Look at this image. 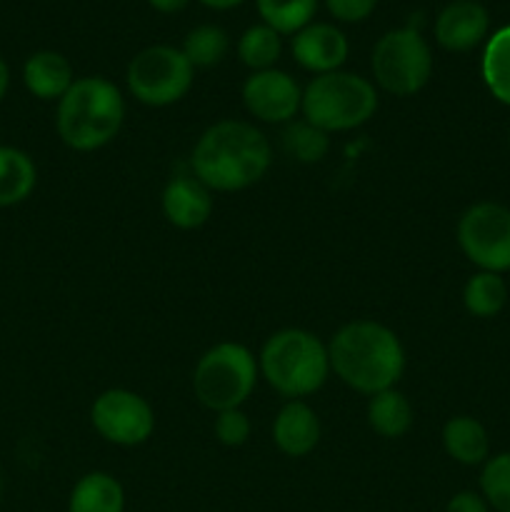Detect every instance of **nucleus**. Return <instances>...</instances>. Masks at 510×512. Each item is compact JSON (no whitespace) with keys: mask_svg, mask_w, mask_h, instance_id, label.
I'll list each match as a JSON object with an SVG mask.
<instances>
[{"mask_svg":"<svg viewBox=\"0 0 510 512\" xmlns=\"http://www.w3.org/2000/svg\"><path fill=\"white\" fill-rule=\"evenodd\" d=\"M273 148L260 128L245 120H220L195 143L190 170L215 193L245 190L265 178Z\"/></svg>","mask_w":510,"mask_h":512,"instance_id":"1","label":"nucleus"},{"mask_svg":"<svg viewBox=\"0 0 510 512\" xmlns=\"http://www.w3.org/2000/svg\"><path fill=\"white\" fill-rule=\"evenodd\" d=\"M330 373L363 395L395 388L405 370V350L398 335L375 320H353L328 345Z\"/></svg>","mask_w":510,"mask_h":512,"instance_id":"2","label":"nucleus"},{"mask_svg":"<svg viewBox=\"0 0 510 512\" xmlns=\"http://www.w3.org/2000/svg\"><path fill=\"white\" fill-rule=\"evenodd\" d=\"M125 120V100L118 85L103 75L75 78L58 100L55 130L75 153H93L113 143Z\"/></svg>","mask_w":510,"mask_h":512,"instance_id":"3","label":"nucleus"},{"mask_svg":"<svg viewBox=\"0 0 510 512\" xmlns=\"http://www.w3.org/2000/svg\"><path fill=\"white\" fill-rule=\"evenodd\" d=\"M258 368L265 383L283 398H308L323 388L330 375L328 345L308 330H278L265 340Z\"/></svg>","mask_w":510,"mask_h":512,"instance_id":"4","label":"nucleus"},{"mask_svg":"<svg viewBox=\"0 0 510 512\" xmlns=\"http://www.w3.org/2000/svg\"><path fill=\"white\" fill-rule=\"evenodd\" d=\"M305 120L325 133H348L368 123L378 110V90L368 78L345 70L315 75L303 90Z\"/></svg>","mask_w":510,"mask_h":512,"instance_id":"5","label":"nucleus"},{"mask_svg":"<svg viewBox=\"0 0 510 512\" xmlns=\"http://www.w3.org/2000/svg\"><path fill=\"white\" fill-rule=\"evenodd\" d=\"M258 375V360L245 345L218 343L195 365V398L213 413L240 408L253 395Z\"/></svg>","mask_w":510,"mask_h":512,"instance_id":"6","label":"nucleus"},{"mask_svg":"<svg viewBox=\"0 0 510 512\" xmlns=\"http://www.w3.org/2000/svg\"><path fill=\"white\" fill-rule=\"evenodd\" d=\"M370 70L385 93L395 98H410L428 85L433 75V50L418 28L388 30L375 43L370 55Z\"/></svg>","mask_w":510,"mask_h":512,"instance_id":"7","label":"nucleus"},{"mask_svg":"<svg viewBox=\"0 0 510 512\" xmlns=\"http://www.w3.org/2000/svg\"><path fill=\"white\" fill-rule=\"evenodd\" d=\"M195 68L183 50L173 45L143 48L128 65L125 83L130 95L148 108H168L193 88Z\"/></svg>","mask_w":510,"mask_h":512,"instance_id":"8","label":"nucleus"},{"mask_svg":"<svg viewBox=\"0 0 510 512\" xmlns=\"http://www.w3.org/2000/svg\"><path fill=\"white\" fill-rule=\"evenodd\" d=\"M460 250L485 273L510 270V208L500 203H475L460 215L455 228Z\"/></svg>","mask_w":510,"mask_h":512,"instance_id":"9","label":"nucleus"},{"mask_svg":"<svg viewBox=\"0 0 510 512\" xmlns=\"http://www.w3.org/2000/svg\"><path fill=\"white\" fill-rule=\"evenodd\" d=\"M93 428L100 438L120 448H135V445L148 443L155 433V413L143 395L133 390L113 388L105 390L95 398L90 410Z\"/></svg>","mask_w":510,"mask_h":512,"instance_id":"10","label":"nucleus"},{"mask_svg":"<svg viewBox=\"0 0 510 512\" xmlns=\"http://www.w3.org/2000/svg\"><path fill=\"white\" fill-rule=\"evenodd\" d=\"M243 105L263 123L288 125L303 105V90L285 70H258L243 83Z\"/></svg>","mask_w":510,"mask_h":512,"instance_id":"11","label":"nucleus"},{"mask_svg":"<svg viewBox=\"0 0 510 512\" xmlns=\"http://www.w3.org/2000/svg\"><path fill=\"white\" fill-rule=\"evenodd\" d=\"M295 63L315 75L335 73L345 65L350 53L348 38L330 23H310L293 35L290 43Z\"/></svg>","mask_w":510,"mask_h":512,"instance_id":"12","label":"nucleus"},{"mask_svg":"<svg viewBox=\"0 0 510 512\" xmlns=\"http://www.w3.org/2000/svg\"><path fill=\"white\" fill-rule=\"evenodd\" d=\"M490 30V15L478 0H453L435 18V40L448 53L478 48Z\"/></svg>","mask_w":510,"mask_h":512,"instance_id":"13","label":"nucleus"},{"mask_svg":"<svg viewBox=\"0 0 510 512\" xmlns=\"http://www.w3.org/2000/svg\"><path fill=\"white\" fill-rule=\"evenodd\" d=\"M163 215L180 230H195L213 215V190L195 173H175L163 188Z\"/></svg>","mask_w":510,"mask_h":512,"instance_id":"14","label":"nucleus"},{"mask_svg":"<svg viewBox=\"0 0 510 512\" xmlns=\"http://www.w3.org/2000/svg\"><path fill=\"white\" fill-rule=\"evenodd\" d=\"M273 443L288 458H305L320 443V420L303 400H288L275 415Z\"/></svg>","mask_w":510,"mask_h":512,"instance_id":"15","label":"nucleus"},{"mask_svg":"<svg viewBox=\"0 0 510 512\" xmlns=\"http://www.w3.org/2000/svg\"><path fill=\"white\" fill-rule=\"evenodd\" d=\"M23 83L38 100H60L75 83L73 65L55 50H38L25 60Z\"/></svg>","mask_w":510,"mask_h":512,"instance_id":"16","label":"nucleus"},{"mask_svg":"<svg viewBox=\"0 0 510 512\" xmlns=\"http://www.w3.org/2000/svg\"><path fill=\"white\" fill-rule=\"evenodd\" d=\"M443 448L455 463L468 468L483 465L490 458L488 430L470 415H455L443 425Z\"/></svg>","mask_w":510,"mask_h":512,"instance_id":"17","label":"nucleus"},{"mask_svg":"<svg viewBox=\"0 0 510 512\" xmlns=\"http://www.w3.org/2000/svg\"><path fill=\"white\" fill-rule=\"evenodd\" d=\"M68 512H125V490L110 473L83 475L68 498Z\"/></svg>","mask_w":510,"mask_h":512,"instance_id":"18","label":"nucleus"},{"mask_svg":"<svg viewBox=\"0 0 510 512\" xmlns=\"http://www.w3.org/2000/svg\"><path fill=\"white\" fill-rule=\"evenodd\" d=\"M38 168L28 153L0 145V208H13L33 195Z\"/></svg>","mask_w":510,"mask_h":512,"instance_id":"19","label":"nucleus"},{"mask_svg":"<svg viewBox=\"0 0 510 512\" xmlns=\"http://www.w3.org/2000/svg\"><path fill=\"white\" fill-rule=\"evenodd\" d=\"M413 405L405 398L400 390L390 388L383 393L370 395L368 403V423L380 438H403L410 428H413Z\"/></svg>","mask_w":510,"mask_h":512,"instance_id":"20","label":"nucleus"},{"mask_svg":"<svg viewBox=\"0 0 510 512\" xmlns=\"http://www.w3.org/2000/svg\"><path fill=\"white\" fill-rule=\"evenodd\" d=\"M483 80L490 95L510 108V25L495 30L483 50Z\"/></svg>","mask_w":510,"mask_h":512,"instance_id":"21","label":"nucleus"},{"mask_svg":"<svg viewBox=\"0 0 510 512\" xmlns=\"http://www.w3.org/2000/svg\"><path fill=\"white\" fill-rule=\"evenodd\" d=\"M508 303V285L503 275L480 273L470 275L463 288V305L475 318H495Z\"/></svg>","mask_w":510,"mask_h":512,"instance_id":"22","label":"nucleus"},{"mask_svg":"<svg viewBox=\"0 0 510 512\" xmlns=\"http://www.w3.org/2000/svg\"><path fill=\"white\" fill-rule=\"evenodd\" d=\"M258 13L268 28L280 35H295L313 23L318 0H255Z\"/></svg>","mask_w":510,"mask_h":512,"instance_id":"23","label":"nucleus"},{"mask_svg":"<svg viewBox=\"0 0 510 512\" xmlns=\"http://www.w3.org/2000/svg\"><path fill=\"white\" fill-rule=\"evenodd\" d=\"M280 53H283V43H280V33L268 28L265 23L250 25L238 40V58L245 68L253 73L258 70H270L278 63Z\"/></svg>","mask_w":510,"mask_h":512,"instance_id":"24","label":"nucleus"},{"mask_svg":"<svg viewBox=\"0 0 510 512\" xmlns=\"http://www.w3.org/2000/svg\"><path fill=\"white\" fill-rule=\"evenodd\" d=\"M283 150L288 153V158L298 160V163L313 165L328 155L330 150V135L325 130L315 128L308 120H293V123L285 125L283 130Z\"/></svg>","mask_w":510,"mask_h":512,"instance_id":"25","label":"nucleus"},{"mask_svg":"<svg viewBox=\"0 0 510 512\" xmlns=\"http://www.w3.org/2000/svg\"><path fill=\"white\" fill-rule=\"evenodd\" d=\"M230 38L218 25H200L193 28L183 40V55L193 68H213L228 55Z\"/></svg>","mask_w":510,"mask_h":512,"instance_id":"26","label":"nucleus"},{"mask_svg":"<svg viewBox=\"0 0 510 512\" xmlns=\"http://www.w3.org/2000/svg\"><path fill=\"white\" fill-rule=\"evenodd\" d=\"M480 495L490 510L510 512V453L488 458L480 470Z\"/></svg>","mask_w":510,"mask_h":512,"instance_id":"27","label":"nucleus"},{"mask_svg":"<svg viewBox=\"0 0 510 512\" xmlns=\"http://www.w3.org/2000/svg\"><path fill=\"white\" fill-rule=\"evenodd\" d=\"M250 430H253L250 418L240 408L215 413V438H218L225 448H240V445L248 443Z\"/></svg>","mask_w":510,"mask_h":512,"instance_id":"28","label":"nucleus"},{"mask_svg":"<svg viewBox=\"0 0 510 512\" xmlns=\"http://www.w3.org/2000/svg\"><path fill=\"white\" fill-rule=\"evenodd\" d=\"M378 0H325V8L340 23H360L370 18Z\"/></svg>","mask_w":510,"mask_h":512,"instance_id":"29","label":"nucleus"},{"mask_svg":"<svg viewBox=\"0 0 510 512\" xmlns=\"http://www.w3.org/2000/svg\"><path fill=\"white\" fill-rule=\"evenodd\" d=\"M445 512H490V505L485 503V498L473 490H463V493H455L453 498L445 505Z\"/></svg>","mask_w":510,"mask_h":512,"instance_id":"30","label":"nucleus"},{"mask_svg":"<svg viewBox=\"0 0 510 512\" xmlns=\"http://www.w3.org/2000/svg\"><path fill=\"white\" fill-rule=\"evenodd\" d=\"M190 0H148L150 8H155L158 13H180L183 8H188Z\"/></svg>","mask_w":510,"mask_h":512,"instance_id":"31","label":"nucleus"},{"mask_svg":"<svg viewBox=\"0 0 510 512\" xmlns=\"http://www.w3.org/2000/svg\"><path fill=\"white\" fill-rule=\"evenodd\" d=\"M198 3L210 10H233L238 8V5H243L245 0H198Z\"/></svg>","mask_w":510,"mask_h":512,"instance_id":"32","label":"nucleus"},{"mask_svg":"<svg viewBox=\"0 0 510 512\" xmlns=\"http://www.w3.org/2000/svg\"><path fill=\"white\" fill-rule=\"evenodd\" d=\"M8 88H10V68H8V63L0 58V100L5 98Z\"/></svg>","mask_w":510,"mask_h":512,"instance_id":"33","label":"nucleus"},{"mask_svg":"<svg viewBox=\"0 0 510 512\" xmlns=\"http://www.w3.org/2000/svg\"><path fill=\"white\" fill-rule=\"evenodd\" d=\"M0 493H3V478H0Z\"/></svg>","mask_w":510,"mask_h":512,"instance_id":"34","label":"nucleus"},{"mask_svg":"<svg viewBox=\"0 0 510 512\" xmlns=\"http://www.w3.org/2000/svg\"><path fill=\"white\" fill-rule=\"evenodd\" d=\"M508 143H510V135H508Z\"/></svg>","mask_w":510,"mask_h":512,"instance_id":"35","label":"nucleus"}]
</instances>
